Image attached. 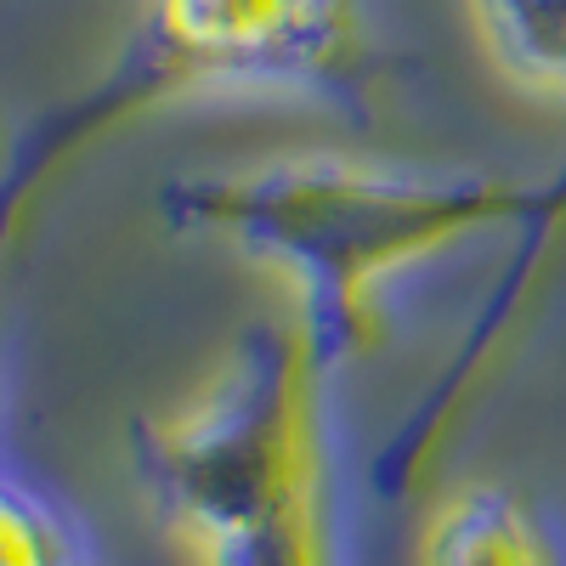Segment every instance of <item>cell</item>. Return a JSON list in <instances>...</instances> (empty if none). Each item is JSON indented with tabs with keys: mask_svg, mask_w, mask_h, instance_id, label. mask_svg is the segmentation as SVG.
I'll return each instance as SVG.
<instances>
[{
	"mask_svg": "<svg viewBox=\"0 0 566 566\" xmlns=\"http://www.w3.org/2000/svg\"><path fill=\"white\" fill-rule=\"evenodd\" d=\"M549 205L555 199L544 187L482 170H402L335 154L266 159L165 187V216L176 232L290 277L301 301L295 328L323 374L374 340V295L386 277L493 227L538 221Z\"/></svg>",
	"mask_w": 566,
	"mask_h": 566,
	"instance_id": "1",
	"label": "cell"
},
{
	"mask_svg": "<svg viewBox=\"0 0 566 566\" xmlns=\"http://www.w3.org/2000/svg\"><path fill=\"white\" fill-rule=\"evenodd\" d=\"M419 566H560L544 515L510 488H459L419 538Z\"/></svg>",
	"mask_w": 566,
	"mask_h": 566,
	"instance_id": "4",
	"label": "cell"
},
{
	"mask_svg": "<svg viewBox=\"0 0 566 566\" xmlns=\"http://www.w3.org/2000/svg\"><path fill=\"white\" fill-rule=\"evenodd\" d=\"M470 18L515 85L566 103V0H470Z\"/></svg>",
	"mask_w": 566,
	"mask_h": 566,
	"instance_id": "5",
	"label": "cell"
},
{
	"mask_svg": "<svg viewBox=\"0 0 566 566\" xmlns=\"http://www.w3.org/2000/svg\"><path fill=\"white\" fill-rule=\"evenodd\" d=\"M0 544L7 566H103L85 522L40 482L12 476L0 499Z\"/></svg>",
	"mask_w": 566,
	"mask_h": 566,
	"instance_id": "6",
	"label": "cell"
},
{
	"mask_svg": "<svg viewBox=\"0 0 566 566\" xmlns=\"http://www.w3.org/2000/svg\"><path fill=\"white\" fill-rule=\"evenodd\" d=\"M317 386L306 335L266 323L176 413L136 431L142 482L205 566H328Z\"/></svg>",
	"mask_w": 566,
	"mask_h": 566,
	"instance_id": "2",
	"label": "cell"
},
{
	"mask_svg": "<svg viewBox=\"0 0 566 566\" xmlns=\"http://www.w3.org/2000/svg\"><path fill=\"white\" fill-rule=\"evenodd\" d=\"M323 97L363 108L368 40L352 0H142L125 57L85 103L40 119L12 159L7 210L103 130L181 97Z\"/></svg>",
	"mask_w": 566,
	"mask_h": 566,
	"instance_id": "3",
	"label": "cell"
}]
</instances>
